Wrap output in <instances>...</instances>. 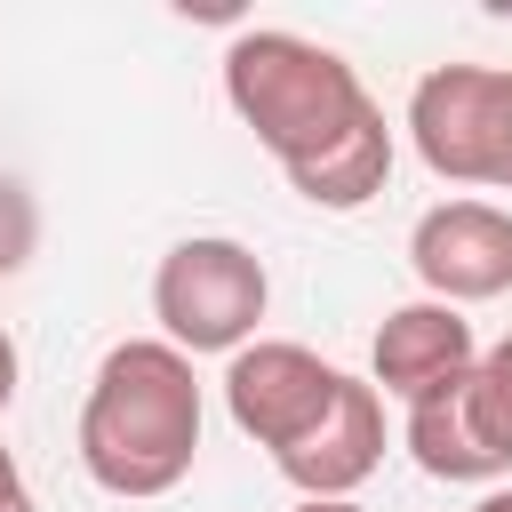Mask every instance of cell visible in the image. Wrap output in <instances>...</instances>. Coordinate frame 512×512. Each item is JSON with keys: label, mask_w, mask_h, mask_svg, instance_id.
I'll return each instance as SVG.
<instances>
[{"label": "cell", "mask_w": 512, "mask_h": 512, "mask_svg": "<svg viewBox=\"0 0 512 512\" xmlns=\"http://www.w3.org/2000/svg\"><path fill=\"white\" fill-rule=\"evenodd\" d=\"M224 104L312 208L344 216L392 184V128H384L376 96L360 88V72L336 48H320L304 32H280V24L240 32L224 48Z\"/></svg>", "instance_id": "6da1fadb"}, {"label": "cell", "mask_w": 512, "mask_h": 512, "mask_svg": "<svg viewBox=\"0 0 512 512\" xmlns=\"http://www.w3.org/2000/svg\"><path fill=\"white\" fill-rule=\"evenodd\" d=\"M200 376L176 344L128 336L96 360L80 400V472L104 496H168L200 456Z\"/></svg>", "instance_id": "7a4b0ae2"}, {"label": "cell", "mask_w": 512, "mask_h": 512, "mask_svg": "<svg viewBox=\"0 0 512 512\" xmlns=\"http://www.w3.org/2000/svg\"><path fill=\"white\" fill-rule=\"evenodd\" d=\"M272 304V280H264V256L224 240V232H192L160 256L152 272V320H160V344H176L184 360L200 352H240L256 344V320Z\"/></svg>", "instance_id": "3957f363"}, {"label": "cell", "mask_w": 512, "mask_h": 512, "mask_svg": "<svg viewBox=\"0 0 512 512\" xmlns=\"http://www.w3.org/2000/svg\"><path fill=\"white\" fill-rule=\"evenodd\" d=\"M408 144L448 184L512 192V72L504 64H432L408 96Z\"/></svg>", "instance_id": "277c9868"}, {"label": "cell", "mask_w": 512, "mask_h": 512, "mask_svg": "<svg viewBox=\"0 0 512 512\" xmlns=\"http://www.w3.org/2000/svg\"><path fill=\"white\" fill-rule=\"evenodd\" d=\"M336 392H344V368L320 360L312 344H288V336H256L224 360V416L272 456H288L336 408Z\"/></svg>", "instance_id": "5b68a950"}, {"label": "cell", "mask_w": 512, "mask_h": 512, "mask_svg": "<svg viewBox=\"0 0 512 512\" xmlns=\"http://www.w3.org/2000/svg\"><path fill=\"white\" fill-rule=\"evenodd\" d=\"M408 264L432 304H488L512 288V208L496 200H440L408 232Z\"/></svg>", "instance_id": "8992f818"}, {"label": "cell", "mask_w": 512, "mask_h": 512, "mask_svg": "<svg viewBox=\"0 0 512 512\" xmlns=\"http://www.w3.org/2000/svg\"><path fill=\"white\" fill-rule=\"evenodd\" d=\"M472 360H480L472 320H464L456 304L416 296V304H392V312H384V328H376V344H368V384L416 408V400H432V392H456V384L472 376Z\"/></svg>", "instance_id": "52a82bcc"}, {"label": "cell", "mask_w": 512, "mask_h": 512, "mask_svg": "<svg viewBox=\"0 0 512 512\" xmlns=\"http://www.w3.org/2000/svg\"><path fill=\"white\" fill-rule=\"evenodd\" d=\"M272 464H280V480H288L296 496H352V488L384 464V392H376L368 376H344L336 408H328L288 456H272Z\"/></svg>", "instance_id": "ba28073f"}, {"label": "cell", "mask_w": 512, "mask_h": 512, "mask_svg": "<svg viewBox=\"0 0 512 512\" xmlns=\"http://www.w3.org/2000/svg\"><path fill=\"white\" fill-rule=\"evenodd\" d=\"M464 416H472L480 448L496 456V472H512V328L472 360V376H464Z\"/></svg>", "instance_id": "9c48e42d"}, {"label": "cell", "mask_w": 512, "mask_h": 512, "mask_svg": "<svg viewBox=\"0 0 512 512\" xmlns=\"http://www.w3.org/2000/svg\"><path fill=\"white\" fill-rule=\"evenodd\" d=\"M32 240H40V208H32V192H24L16 176H0V280L24 272Z\"/></svg>", "instance_id": "30bf717a"}, {"label": "cell", "mask_w": 512, "mask_h": 512, "mask_svg": "<svg viewBox=\"0 0 512 512\" xmlns=\"http://www.w3.org/2000/svg\"><path fill=\"white\" fill-rule=\"evenodd\" d=\"M0 512H32V488H24V472H16L8 448H0Z\"/></svg>", "instance_id": "8fae6325"}, {"label": "cell", "mask_w": 512, "mask_h": 512, "mask_svg": "<svg viewBox=\"0 0 512 512\" xmlns=\"http://www.w3.org/2000/svg\"><path fill=\"white\" fill-rule=\"evenodd\" d=\"M16 384H24V360H16V336L0 328V416H8V400H16Z\"/></svg>", "instance_id": "7c38bea8"}, {"label": "cell", "mask_w": 512, "mask_h": 512, "mask_svg": "<svg viewBox=\"0 0 512 512\" xmlns=\"http://www.w3.org/2000/svg\"><path fill=\"white\" fill-rule=\"evenodd\" d=\"M288 512H368V504H352V496H296Z\"/></svg>", "instance_id": "4fadbf2b"}, {"label": "cell", "mask_w": 512, "mask_h": 512, "mask_svg": "<svg viewBox=\"0 0 512 512\" xmlns=\"http://www.w3.org/2000/svg\"><path fill=\"white\" fill-rule=\"evenodd\" d=\"M472 512H512V488H488V496H480Z\"/></svg>", "instance_id": "5bb4252c"}]
</instances>
